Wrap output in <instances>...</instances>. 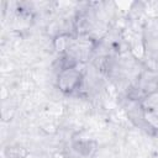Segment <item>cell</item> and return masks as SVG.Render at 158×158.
Returning <instances> with one entry per match:
<instances>
[{"mask_svg":"<svg viewBox=\"0 0 158 158\" xmlns=\"http://www.w3.org/2000/svg\"><path fill=\"white\" fill-rule=\"evenodd\" d=\"M59 89L64 93H73L74 90L80 88L81 84V75L78 70L67 69L62 70L59 74Z\"/></svg>","mask_w":158,"mask_h":158,"instance_id":"6da1fadb","label":"cell"}]
</instances>
